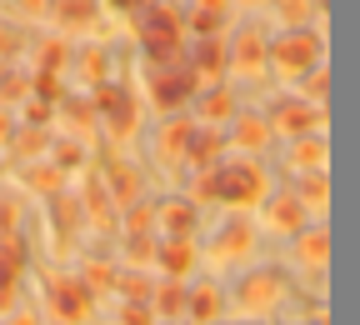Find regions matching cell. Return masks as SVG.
Masks as SVG:
<instances>
[{
	"label": "cell",
	"mask_w": 360,
	"mask_h": 325,
	"mask_svg": "<svg viewBox=\"0 0 360 325\" xmlns=\"http://www.w3.org/2000/svg\"><path fill=\"white\" fill-rule=\"evenodd\" d=\"M120 325H160L146 300H120Z\"/></svg>",
	"instance_id": "10"
},
{
	"label": "cell",
	"mask_w": 360,
	"mask_h": 325,
	"mask_svg": "<svg viewBox=\"0 0 360 325\" xmlns=\"http://www.w3.org/2000/svg\"><path fill=\"white\" fill-rule=\"evenodd\" d=\"M191 305V281H170V275H155V291H150V310L155 320H186Z\"/></svg>",
	"instance_id": "6"
},
{
	"label": "cell",
	"mask_w": 360,
	"mask_h": 325,
	"mask_svg": "<svg viewBox=\"0 0 360 325\" xmlns=\"http://www.w3.org/2000/svg\"><path fill=\"white\" fill-rule=\"evenodd\" d=\"M80 281L96 291V295H105V291H115V281H120V265H110V260H85Z\"/></svg>",
	"instance_id": "8"
},
{
	"label": "cell",
	"mask_w": 360,
	"mask_h": 325,
	"mask_svg": "<svg viewBox=\"0 0 360 325\" xmlns=\"http://www.w3.org/2000/svg\"><path fill=\"white\" fill-rule=\"evenodd\" d=\"M255 225L250 220H236V225H225L215 241H205L200 246V265H210V270H231V265H245L250 255H255Z\"/></svg>",
	"instance_id": "3"
},
{
	"label": "cell",
	"mask_w": 360,
	"mask_h": 325,
	"mask_svg": "<svg viewBox=\"0 0 360 325\" xmlns=\"http://www.w3.org/2000/svg\"><path fill=\"white\" fill-rule=\"evenodd\" d=\"M160 325H191V320H160Z\"/></svg>",
	"instance_id": "12"
},
{
	"label": "cell",
	"mask_w": 360,
	"mask_h": 325,
	"mask_svg": "<svg viewBox=\"0 0 360 325\" xmlns=\"http://www.w3.org/2000/svg\"><path fill=\"white\" fill-rule=\"evenodd\" d=\"M0 325H45V315L30 310V305H20V310H6V320H0Z\"/></svg>",
	"instance_id": "11"
},
{
	"label": "cell",
	"mask_w": 360,
	"mask_h": 325,
	"mask_svg": "<svg viewBox=\"0 0 360 325\" xmlns=\"http://www.w3.org/2000/svg\"><path fill=\"white\" fill-rule=\"evenodd\" d=\"M285 300H290V281L281 270H245L240 286L231 291V305L240 320H276Z\"/></svg>",
	"instance_id": "1"
},
{
	"label": "cell",
	"mask_w": 360,
	"mask_h": 325,
	"mask_svg": "<svg viewBox=\"0 0 360 325\" xmlns=\"http://www.w3.org/2000/svg\"><path fill=\"white\" fill-rule=\"evenodd\" d=\"M225 310V291L215 281H191V305H186V320L191 325H215Z\"/></svg>",
	"instance_id": "7"
},
{
	"label": "cell",
	"mask_w": 360,
	"mask_h": 325,
	"mask_svg": "<svg viewBox=\"0 0 360 325\" xmlns=\"http://www.w3.org/2000/svg\"><path fill=\"white\" fill-rule=\"evenodd\" d=\"M240 325H265V320H240Z\"/></svg>",
	"instance_id": "13"
},
{
	"label": "cell",
	"mask_w": 360,
	"mask_h": 325,
	"mask_svg": "<svg viewBox=\"0 0 360 325\" xmlns=\"http://www.w3.org/2000/svg\"><path fill=\"white\" fill-rule=\"evenodd\" d=\"M195 270H200V241H191V236H160L155 275H170V281H191Z\"/></svg>",
	"instance_id": "4"
},
{
	"label": "cell",
	"mask_w": 360,
	"mask_h": 325,
	"mask_svg": "<svg viewBox=\"0 0 360 325\" xmlns=\"http://www.w3.org/2000/svg\"><path fill=\"white\" fill-rule=\"evenodd\" d=\"M330 260V241H326V230H295L290 236V265L305 270L310 281H321V270Z\"/></svg>",
	"instance_id": "5"
},
{
	"label": "cell",
	"mask_w": 360,
	"mask_h": 325,
	"mask_svg": "<svg viewBox=\"0 0 360 325\" xmlns=\"http://www.w3.org/2000/svg\"><path fill=\"white\" fill-rule=\"evenodd\" d=\"M270 225H276V230H285V236H295V230L305 225V210H300V200L290 205V196H281V205L270 210Z\"/></svg>",
	"instance_id": "9"
},
{
	"label": "cell",
	"mask_w": 360,
	"mask_h": 325,
	"mask_svg": "<svg viewBox=\"0 0 360 325\" xmlns=\"http://www.w3.org/2000/svg\"><path fill=\"white\" fill-rule=\"evenodd\" d=\"M40 300H45V315H51L56 325H85L90 310H96V291H90L80 275H70V270L45 275Z\"/></svg>",
	"instance_id": "2"
}]
</instances>
